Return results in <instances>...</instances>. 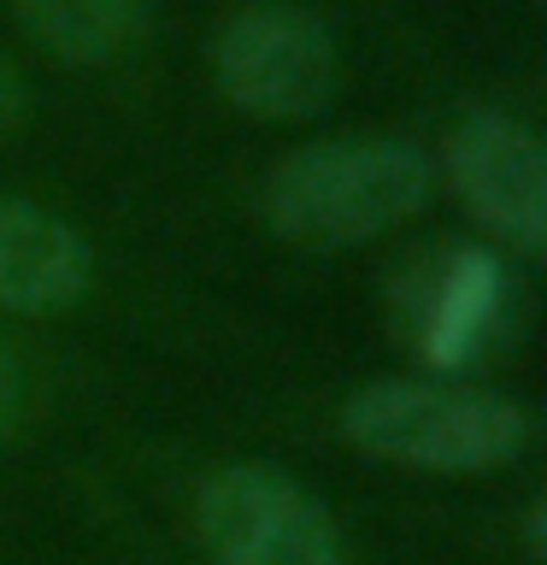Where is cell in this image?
Returning a JSON list of instances; mask_svg holds the SVG:
<instances>
[{"instance_id": "6da1fadb", "label": "cell", "mask_w": 547, "mask_h": 565, "mask_svg": "<svg viewBox=\"0 0 547 565\" xmlns=\"http://www.w3.org/2000/svg\"><path fill=\"white\" fill-rule=\"evenodd\" d=\"M436 189V159L406 136H335L282 153L259 183V218L277 242L342 254L388 236Z\"/></svg>"}, {"instance_id": "7a4b0ae2", "label": "cell", "mask_w": 547, "mask_h": 565, "mask_svg": "<svg viewBox=\"0 0 547 565\" xmlns=\"http://www.w3.org/2000/svg\"><path fill=\"white\" fill-rule=\"evenodd\" d=\"M342 436L388 466L471 477L518 459L529 441V418L518 413V401L476 383L383 377L342 401Z\"/></svg>"}, {"instance_id": "3957f363", "label": "cell", "mask_w": 547, "mask_h": 565, "mask_svg": "<svg viewBox=\"0 0 547 565\" xmlns=\"http://www.w3.org/2000/svg\"><path fill=\"white\" fill-rule=\"evenodd\" d=\"M335 30L300 0H254L212 35V83L247 118H312L335 95Z\"/></svg>"}, {"instance_id": "277c9868", "label": "cell", "mask_w": 547, "mask_h": 565, "mask_svg": "<svg viewBox=\"0 0 547 565\" xmlns=\"http://www.w3.org/2000/svg\"><path fill=\"white\" fill-rule=\"evenodd\" d=\"M194 536L218 565H347L324 501L265 459H229L194 489Z\"/></svg>"}, {"instance_id": "5b68a950", "label": "cell", "mask_w": 547, "mask_h": 565, "mask_svg": "<svg viewBox=\"0 0 547 565\" xmlns=\"http://www.w3.org/2000/svg\"><path fill=\"white\" fill-rule=\"evenodd\" d=\"M441 177L483 236L547 259V136L512 113H471L441 141Z\"/></svg>"}, {"instance_id": "8992f818", "label": "cell", "mask_w": 547, "mask_h": 565, "mask_svg": "<svg viewBox=\"0 0 547 565\" xmlns=\"http://www.w3.org/2000/svg\"><path fill=\"white\" fill-rule=\"evenodd\" d=\"M88 277L95 254L77 224L0 194V312H60L88 289Z\"/></svg>"}, {"instance_id": "52a82bcc", "label": "cell", "mask_w": 547, "mask_h": 565, "mask_svg": "<svg viewBox=\"0 0 547 565\" xmlns=\"http://www.w3.org/2000/svg\"><path fill=\"white\" fill-rule=\"evenodd\" d=\"M506 307V271L489 247H453L418 289V348L436 371L465 365Z\"/></svg>"}, {"instance_id": "ba28073f", "label": "cell", "mask_w": 547, "mask_h": 565, "mask_svg": "<svg viewBox=\"0 0 547 565\" xmlns=\"http://www.w3.org/2000/svg\"><path fill=\"white\" fill-rule=\"evenodd\" d=\"M12 12L60 65H106L141 24V0H12Z\"/></svg>"}, {"instance_id": "9c48e42d", "label": "cell", "mask_w": 547, "mask_h": 565, "mask_svg": "<svg viewBox=\"0 0 547 565\" xmlns=\"http://www.w3.org/2000/svg\"><path fill=\"white\" fill-rule=\"evenodd\" d=\"M18 418H24V365H18V353L0 342V441L18 430Z\"/></svg>"}, {"instance_id": "30bf717a", "label": "cell", "mask_w": 547, "mask_h": 565, "mask_svg": "<svg viewBox=\"0 0 547 565\" xmlns=\"http://www.w3.org/2000/svg\"><path fill=\"white\" fill-rule=\"evenodd\" d=\"M24 113H30V83H24V71L0 53V136H12L18 124H24Z\"/></svg>"}, {"instance_id": "8fae6325", "label": "cell", "mask_w": 547, "mask_h": 565, "mask_svg": "<svg viewBox=\"0 0 547 565\" xmlns=\"http://www.w3.org/2000/svg\"><path fill=\"white\" fill-rule=\"evenodd\" d=\"M524 536H529V547L547 559V494L536 501V512H529V524H524Z\"/></svg>"}]
</instances>
